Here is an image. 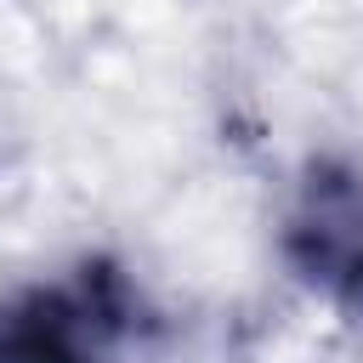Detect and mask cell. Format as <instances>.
I'll list each match as a JSON object with an SVG mask.
<instances>
[{
  "label": "cell",
  "instance_id": "obj_2",
  "mask_svg": "<svg viewBox=\"0 0 363 363\" xmlns=\"http://www.w3.org/2000/svg\"><path fill=\"white\" fill-rule=\"evenodd\" d=\"M284 255L312 289L363 312V164L318 159L306 170L284 221Z\"/></svg>",
  "mask_w": 363,
  "mask_h": 363
},
{
  "label": "cell",
  "instance_id": "obj_1",
  "mask_svg": "<svg viewBox=\"0 0 363 363\" xmlns=\"http://www.w3.org/2000/svg\"><path fill=\"white\" fill-rule=\"evenodd\" d=\"M136 301L119 267L91 261L74 284H34L0 301V363H102Z\"/></svg>",
  "mask_w": 363,
  "mask_h": 363
}]
</instances>
